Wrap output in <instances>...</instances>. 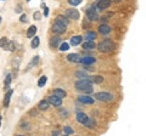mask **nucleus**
Listing matches in <instances>:
<instances>
[{"label":"nucleus","mask_w":146,"mask_h":136,"mask_svg":"<svg viewBox=\"0 0 146 136\" xmlns=\"http://www.w3.org/2000/svg\"><path fill=\"white\" fill-rule=\"evenodd\" d=\"M27 1H31V0H27Z\"/></svg>","instance_id":"obj_38"},{"label":"nucleus","mask_w":146,"mask_h":136,"mask_svg":"<svg viewBox=\"0 0 146 136\" xmlns=\"http://www.w3.org/2000/svg\"><path fill=\"white\" fill-rule=\"evenodd\" d=\"M95 97H96V100H99V101H105V102H108V101H112L113 100V96L108 92H99L95 95Z\"/></svg>","instance_id":"obj_4"},{"label":"nucleus","mask_w":146,"mask_h":136,"mask_svg":"<svg viewBox=\"0 0 146 136\" xmlns=\"http://www.w3.org/2000/svg\"><path fill=\"white\" fill-rule=\"evenodd\" d=\"M12 90H9L7 91V94L5 95V98H4V106L5 107H7L9 106V103H10V98H11V96H12Z\"/></svg>","instance_id":"obj_16"},{"label":"nucleus","mask_w":146,"mask_h":136,"mask_svg":"<svg viewBox=\"0 0 146 136\" xmlns=\"http://www.w3.org/2000/svg\"><path fill=\"white\" fill-rule=\"evenodd\" d=\"M54 95L55 96H57V97H60V98H62V97L66 96V91H63V90H61V89H56V90H54Z\"/></svg>","instance_id":"obj_22"},{"label":"nucleus","mask_w":146,"mask_h":136,"mask_svg":"<svg viewBox=\"0 0 146 136\" xmlns=\"http://www.w3.org/2000/svg\"><path fill=\"white\" fill-rule=\"evenodd\" d=\"M67 60L70 62H74V63H79L82 61V57L78 55V53H71V55L67 56Z\"/></svg>","instance_id":"obj_9"},{"label":"nucleus","mask_w":146,"mask_h":136,"mask_svg":"<svg viewBox=\"0 0 146 136\" xmlns=\"http://www.w3.org/2000/svg\"><path fill=\"white\" fill-rule=\"evenodd\" d=\"M21 22H27V16L26 15H22L21 16Z\"/></svg>","instance_id":"obj_34"},{"label":"nucleus","mask_w":146,"mask_h":136,"mask_svg":"<svg viewBox=\"0 0 146 136\" xmlns=\"http://www.w3.org/2000/svg\"><path fill=\"white\" fill-rule=\"evenodd\" d=\"M56 22H58V23H61V24H65L66 27H67V24H68V18L66 16H57L56 17Z\"/></svg>","instance_id":"obj_17"},{"label":"nucleus","mask_w":146,"mask_h":136,"mask_svg":"<svg viewBox=\"0 0 146 136\" xmlns=\"http://www.w3.org/2000/svg\"><path fill=\"white\" fill-rule=\"evenodd\" d=\"M48 102H49V105H51V106H55V107H60L62 105V98L60 97H57V96H55V95H52V96H50L48 98Z\"/></svg>","instance_id":"obj_5"},{"label":"nucleus","mask_w":146,"mask_h":136,"mask_svg":"<svg viewBox=\"0 0 146 136\" xmlns=\"http://www.w3.org/2000/svg\"><path fill=\"white\" fill-rule=\"evenodd\" d=\"M35 33H36V27L32 26V27H29L28 32H27V37H28V38H33L35 35Z\"/></svg>","instance_id":"obj_20"},{"label":"nucleus","mask_w":146,"mask_h":136,"mask_svg":"<svg viewBox=\"0 0 146 136\" xmlns=\"http://www.w3.org/2000/svg\"><path fill=\"white\" fill-rule=\"evenodd\" d=\"M46 80H48V78H46V77H45V75H43L42 78L39 79V81H38V86H39V88H43L44 85L46 84Z\"/></svg>","instance_id":"obj_25"},{"label":"nucleus","mask_w":146,"mask_h":136,"mask_svg":"<svg viewBox=\"0 0 146 136\" xmlns=\"http://www.w3.org/2000/svg\"><path fill=\"white\" fill-rule=\"evenodd\" d=\"M3 49L9 50V51H15V50H16V45H15V43H13V42H10V40H9L7 44Z\"/></svg>","instance_id":"obj_18"},{"label":"nucleus","mask_w":146,"mask_h":136,"mask_svg":"<svg viewBox=\"0 0 146 136\" xmlns=\"http://www.w3.org/2000/svg\"><path fill=\"white\" fill-rule=\"evenodd\" d=\"M0 124H1V116H0Z\"/></svg>","instance_id":"obj_36"},{"label":"nucleus","mask_w":146,"mask_h":136,"mask_svg":"<svg viewBox=\"0 0 146 136\" xmlns=\"http://www.w3.org/2000/svg\"><path fill=\"white\" fill-rule=\"evenodd\" d=\"M80 3H82V0H68V4L72 6H77V5H79Z\"/></svg>","instance_id":"obj_28"},{"label":"nucleus","mask_w":146,"mask_h":136,"mask_svg":"<svg viewBox=\"0 0 146 136\" xmlns=\"http://www.w3.org/2000/svg\"><path fill=\"white\" fill-rule=\"evenodd\" d=\"M39 46V38L34 37V39L32 40V48H38Z\"/></svg>","instance_id":"obj_27"},{"label":"nucleus","mask_w":146,"mask_h":136,"mask_svg":"<svg viewBox=\"0 0 146 136\" xmlns=\"http://www.w3.org/2000/svg\"><path fill=\"white\" fill-rule=\"evenodd\" d=\"M34 20H40V13L39 12H35L34 13Z\"/></svg>","instance_id":"obj_33"},{"label":"nucleus","mask_w":146,"mask_h":136,"mask_svg":"<svg viewBox=\"0 0 146 136\" xmlns=\"http://www.w3.org/2000/svg\"><path fill=\"white\" fill-rule=\"evenodd\" d=\"M115 1H117V3H119V1H122V0H115Z\"/></svg>","instance_id":"obj_35"},{"label":"nucleus","mask_w":146,"mask_h":136,"mask_svg":"<svg viewBox=\"0 0 146 136\" xmlns=\"http://www.w3.org/2000/svg\"><path fill=\"white\" fill-rule=\"evenodd\" d=\"M63 131H65V134H66V135H72V134H73V130L70 128V126H66Z\"/></svg>","instance_id":"obj_31"},{"label":"nucleus","mask_w":146,"mask_h":136,"mask_svg":"<svg viewBox=\"0 0 146 136\" xmlns=\"http://www.w3.org/2000/svg\"><path fill=\"white\" fill-rule=\"evenodd\" d=\"M99 33H101L102 35H107L111 33V28L107 24H101L99 27Z\"/></svg>","instance_id":"obj_10"},{"label":"nucleus","mask_w":146,"mask_h":136,"mask_svg":"<svg viewBox=\"0 0 146 136\" xmlns=\"http://www.w3.org/2000/svg\"><path fill=\"white\" fill-rule=\"evenodd\" d=\"M83 65H93L95 62V58L93 56H84L82 57V61H80Z\"/></svg>","instance_id":"obj_11"},{"label":"nucleus","mask_w":146,"mask_h":136,"mask_svg":"<svg viewBox=\"0 0 146 136\" xmlns=\"http://www.w3.org/2000/svg\"><path fill=\"white\" fill-rule=\"evenodd\" d=\"M86 17H88L90 21L99 20V15L96 12V9H95V6H90V7L86 9Z\"/></svg>","instance_id":"obj_3"},{"label":"nucleus","mask_w":146,"mask_h":136,"mask_svg":"<svg viewBox=\"0 0 146 136\" xmlns=\"http://www.w3.org/2000/svg\"><path fill=\"white\" fill-rule=\"evenodd\" d=\"M66 17L67 18H72V20H78L79 18V12L76 9H68L66 11Z\"/></svg>","instance_id":"obj_7"},{"label":"nucleus","mask_w":146,"mask_h":136,"mask_svg":"<svg viewBox=\"0 0 146 136\" xmlns=\"http://www.w3.org/2000/svg\"><path fill=\"white\" fill-rule=\"evenodd\" d=\"M60 42H61V39L58 37H54V38H51V40H50V46L52 49H56L58 46V44H60Z\"/></svg>","instance_id":"obj_12"},{"label":"nucleus","mask_w":146,"mask_h":136,"mask_svg":"<svg viewBox=\"0 0 146 136\" xmlns=\"http://www.w3.org/2000/svg\"><path fill=\"white\" fill-rule=\"evenodd\" d=\"M95 48V44H94V40H88L83 44V49L85 50H93Z\"/></svg>","instance_id":"obj_15"},{"label":"nucleus","mask_w":146,"mask_h":136,"mask_svg":"<svg viewBox=\"0 0 146 136\" xmlns=\"http://www.w3.org/2000/svg\"><path fill=\"white\" fill-rule=\"evenodd\" d=\"M65 30H66V26L58 23V22H55V24L52 26V32L56 34H62L65 33Z\"/></svg>","instance_id":"obj_6"},{"label":"nucleus","mask_w":146,"mask_h":136,"mask_svg":"<svg viewBox=\"0 0 146 136\" xmlns=\"http://www.w3.org/2000/svg\"><path fill=\"white\" fill-rule=\"evenodd\" d=\"M86 119H88V116H86L85 113H78V114H77V120H78L80 124H84Z\"/></svg>","instance_id":"obj_13"},{"label":"nucleus","mask_w":146,"mask_h":136,"mask_svg":"<svg viewBox=\"0 0 146 136\" xmlns=\"http://www.w3.org/2000/svg\"><path fill=\"white\" fill-rule=\"evenodd\" d=\"M68 49H70V46H68L67 43H62V44L60 45V50H61V51H67Z\"/></svg>","instance_id":"obj_29"},{"label":"nucleus","mask_w":146,"mask_h":136,"mask_svg":"<svg viewBox=\"0 0 146 136\" xmlns=\"http://www.w3.org/2000/svg\"><path fill=\"white\" fill-rule=\"evenodd\" d=\"M93 80L95 81V83H101V81H102V77H100V75H96V77H95V78H94Z\"/></svg>","instance_id":"obj_32"},{"label":"nucleus","mask_w":146,"mask_h":136,"mask_svg":"<svg viewBox=\"0 0 146 136\" xmlns=\"http://www.w3.org/2000/svg\"><path fill=\"white\" fill-rule=\"evenodd\" d=\"M82 43V37L80 35H76V37H73L71 39V44L73 45V46H76V45H78Z\"/></svg>","instance_id":"obj_21"},{"label":"nucleus","mask_w":146,"mask_h":136,"mask_svg":"<svg viewBox=\"0 0 146 136\" xmlns=\"http://www.w3.org/2000/svg\"><path fill=\"white\" fill-rule=\"evenodd\" d=\"M94 124H95V121L93 120V119H86V121L84 123V125L86 126V128H94Z\"/></svg>","instance_id":"obj_26"},{"label":"nucleus","mask_w":146,"mask_h":136,"mask_svg":"<svg viewBox=\"0 0 146 136\" xmlns=\"http://www.w3.org/2000/svg\"><path fill=\"white\" fill-rule=\"evenodd\" d=\"M76 88L78 91H82V92H86V94L93 92V84H91V81L89 79L78 80L76 83Z\"/></svg>","instance_id":"obj_1"},{"label":"nucleus","mask_w":146,"mask_h":136,"mask_svg":"<svg viewBox=\"0 0 146 136\" xmlns=\"http://www.w3.org/2000/svg\"><path fill=\"white\" fill-rule=\"evenodd\" d=\"M110 5H111V0H99L98 9H100V10H105V9H108Z\"/></svg>","instance_id":"obj_8"},{"label":"nucleus","mask_w":146,"mask_h":136,"mask_svg":"<svg viewBox=\"0 0 146 136\" xmlns=\"http://www.w3.org/2000/svg\"><path fill=\"white\" fill-rule=\"evenodd\" d=\"M96 37H98V34L95 32H88L85 34V39H88V40H94V39H96Z\"/></svg>","instance_id":"obj_23"},{"label":"nucleus","mask_w":146,"mask_h":136,"mask_svg":"<svg viewBox=\"0 0 146 136\" xmlns=\"http://www.w3.org/2000/svg\"><path fill=\"white\" fill-rule=\"evenodd\" d=\"M11 79H12L11 74H7L5 81H4V90H5V89H9V86H10V83H11Z\"/></svg>","instance_id":"obj_24"},{"label":"nucleus","mask_w":146,"mask_h":136,"mask_svg":"<svg viewBox=\"0 0 146 136\" xmlns=\"http://www.w3.org/2000/svg\"><path fill=\"white\" fill-rule=\"evenodd\" d=\"M99 50L101 52H111L115 50V43H113L111 39L106 38L104 42H101L99 44Z\"/></svg>","instance_id":"obj_2"},{"label":"nucleus","mask_w":146,"mask_h":136,"mask_svg":"<svg viewBox=\"0 0 146 136\" xmlns=\"http://www.w3.org/2000/svg\"><path fill=\"white\" fill-rule=\"evenodd\" d=\"M38 106H39V110L46 111L48 108H49V102H48V100H43V101H40Z\"/></svg>","instance_id":"obj_19"},{"label":"nucleus","mask_w":146,"mask_h":136,"mask_svg":"<svg viewBox=\"0 0 146 136\" xmlns=\"http://www.w3.org/2000/svg\"><path fill=\"white\" fill-rule=\"evenodd\" d=\"M0 22H1V17H0Z\"/></svg>","instance_id":"obj_37"},{"label":"nucleus","mask_w":146,"mask_h":136,"mask_svg":"<svg viewBox=\"0 0 146 136\" xmlns=\"http://www.w3.org/2000/svg\"><path fill=\"white\" fill-rule=\"evenodd\" d=\"M78 100H79V102H82V103H89V105L94 102V100L91 98L90 96H79Z\"/></svg>","instance_id":"obj_14"},{"label":"nucleus","mask_w":146,"mask_h":136,"mask_svg":"<svg viewBox=\"0 0 146 136\" xmlns=\"http://www.w3.org/2000/svg\"><path fill=\"white\" fill-rule=\"evenodd\" d=\"M7 42H9L7 38H1V39H0V46L4 48V46H5V45L7 44Z\"/></svg>","instance_id":"obj_30"}]
</instances>
